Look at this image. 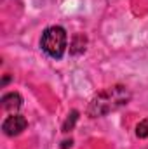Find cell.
I'll return each mask as SVG.
<instances>
[{"instance_id":"1","label":"cell","mask_w":148,"mask_h":149,"mask_svg":"<svg viewBox=\"0 0 148 149\" xmlns=\"http://www.w3.org/2000/svg\"><path fill=\"white\" fill-rule=\"evenodd\" d=\"M131 99L129 90L124 85H115L110 88H105L103 92H99L89 104V116L98 118V116H105L108 113L115 111L122 106H125Z\"/></svg>"},{"instance_id":"2","label":"cell","mask_w":148,"mask_h":149,"mask_svg":"<svg viewBox=\"0 0 148 149\" xmlns=\"http://www.w3.org/2000/svg\"><path fill=\"white\" fill-rule=\"evenodd\" d=\"M40 47L47 56H51L54 59H59L65 54V49H66V31L61 26H49L42 33Z\"/></svg>"},{"instance_id":"3","label":"cell","mask_w":148,"mask_h":149,"mask_svg":"<svg viewBox=\"0 0 148 149\" xmlns=\"http://www.w3.org/2000/svg\"><path fill=\"white\" fill-rule=\"evenodd\" d=\"M26 120L21 116V114H12V116H9L5 121H4V125H2V130L7 134V135H18V134H21L25 128H26Z\"/></svg>"},{"instance_id":"4","label":"cell","mask_w":148,"mask_h":149,"mask_svg":"<svg viewBox=\"0 0 148 149\" xmlns=\"http://www.w3.org/2000/svg\"><path fill=\"white\" fill-rule=\"evenodd\" d=\"M21 102H23V99H21V95L19 94H16V92H11V94H5L4 97H2V108L5 109V111H18L19 108H21Z\"/></svg>"},{"instance_id":"5","label":"cell","mask_w":148,"mask_h":149,"mask_svg":"<svg viewBox=\"0 0 148 149\" xmlns=\"http://www.w3.org/2000/svg\"><path fill=\"white\" fill-rule=\"evenodd\" d=\"M85 50V38L82 37V35H77L73 38V42H72V49H70V52L72 54H80V52H84Z\"/></svg>"},{"instance_id":"6","label":"cell","mask_w":148,"mask_h":149,"mask_svg":"<svg viewBox=\"0 0 148 149\" xmlns=\"http://www.w3.org/2000/svg\"><path fill=\"white\" fill-rule=\"evenodd\" d=\"M136 135L141 137V139L148 137V120H143V121L138 123V127H136Z\"/></svg>"},{"instance_id":"7","label":"cell","mask_w":148,"mask_h":149,"mask_svg":"<svg viewBox=\"0 0 148 149\" xmlns=\"http://www.w3.org/2000/svg\"><path fill=\"white\" fill-rule=\"evenodd\" d=\"M77 111H72V114H68V118H66V121H65V125H63V132H70L72 128H73L75 121H77Z\"/></svg>"}]
</instances>
